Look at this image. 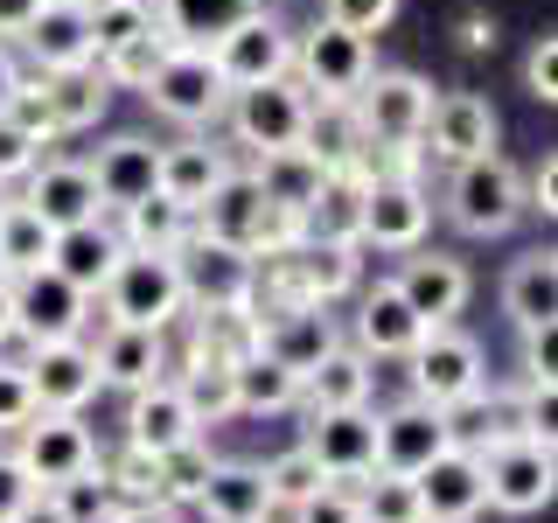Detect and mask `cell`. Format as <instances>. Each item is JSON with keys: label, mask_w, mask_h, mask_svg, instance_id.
<instances>
[{"label": "cell", "mask_w": 558, "mask_h": 523, "mask_svg": "<svg viewBox=\"0 0 558 523\" xmlns=\"http://www.w3.org/2000/svg\"><path fill=\"white\" fill-rule=\"evenodd\" d=\"M140 98H147L161 119H174V126H217L223 105H231V84L217 77L209 49L168 42V49H161V63H154V77L140 84Z\"/></svg>", "instance_id": "obj_4"}, {"label": "cell", "mask_w": 558, "mask_h": 523, "mask_svg": "<svg viewBox=\"0 0 558 523\" xmlns=\"http://www.w3.org/2000/svg\"><path fill=\"white\" fill-rule=\"evenodd\" d=\"M14 523H77V516H70V502L57 496V488H35L22 510H14Z\"/></svg>", "instance_id": "obj_54"}, {"label": "cell", "mask_w": 558, "mask_h": 523, "mask_svg": "<svg viewBox=\"0 0 558 523\" xmlns=\"http://www.w3.org/2000/svg\"><path fill=\"white\" fill-rule=\"evenodd\" d=\"M174 272H182L189 307H244L252 301V279H258V258L238 252V244H217V238L189 231L174 244Z\"/></svg>", "instance_id": "obj_11"}, {"label": "cell", "mask_w": 558, "mask_h": 523, "mask_svg": "<svg viewBox=\"0 0 558 523\" xmlns=\"http://www.w3.org/2000/svg\"><path fill=\"white\" fill-rule=\"evenodd\" d=\"M322 8H328V22H342L356 35H377V28H391L398 0H322Z\"/></svg>", "instance_id": "obj_49"}, {"label": "cell", "mask_w": 558, "mask_h": 523, "mask_svg": "<svg viewBox=\"0 0 558 523\" xmlns=\"http://www.w3.org/2000/svg\"><path fill=\"white\" fill-rule=\"evenodd\" d=\"M203 482H209V447H203V433L161 453V496H168V502H196Z\"/></svg>", "instance_id": "obj_44"}, {"label": "cell", "mask_w": 558, "mask_h": 523, "mask_svg": "<svg viewBox=\"0 0 558 523\" xmlns=\"http://www.w3.org/2000/svg\"><path fill=\"white\" fill-rule=\"evenodd\" d=\"M35 14H43V0H0V35H22Z\"/></svg>", "instance_id": "obj_56"}, {"label": "cell", "mask_w": 558, "mask_h": 523, "mask_svg": "<svg viewBox=\"0 0 558 523\" xmlns=\"http://www.w3.org/2000/svg\"><path fill=\"white\" fill-rule=\"evenodd\" d=\"M301 147H307L322 168H349V161L363 154L356 105H349V98H314V105H307V126H301Z\"/></svg>", "instance_id": "obj_37"}, {"label": "cell", "mask_w": 558, "mask_h": 523, "mask_svg": "<svg viewBox=\"0 0 558 523\" xmlns=\"http://www.w3.org/2000/svg\"><path fill=\"white\" fill-rule=\"evenodd\" d=\"M98 293H105V314H112V321H126V328H161V336L182 321V307H189L182 272H174L168 252H119Z\"/></svg>", "instance_id": "obj_2"}, {"label": "cell", "mask_w": 558, "mask_h": 523, "mask_svg": "<svg viewBox=\"0 0 558 523\" xmlns=\"http://www.w3.org/2000/svg\"><path fill=\"white\" fill-rule=\"evenodd\" d=\"M92 363H98V384H112V391H140V384H154V377L168 370V363H161V328H126V321H112V328L98 336Z\"/></svg>", "instance_id": "obj_27"}, {"label": "cell", "mask_w": 558, "mask_h": 523, "mask_svg": "<svg viewBox=\"0 0 558 523\" xmlns=\"http://www.w3.org/2000/svg\"><path fill=\"white\" fill-rule=\"evenodd\" d=\"M35 161H43V147H35V139H28L22 126H14L8 112H0V182H22V174H28Z\"/></svg>", "instance_id": "obj_50"}, {"label": "cell", "mask_w": 558, "mask_h": 523, "mask_svg": "<svg viewBox=\"0 0 558 523\" xmlns=\"http://www.w3.org/2000/svg\"><path fill=\"white\" fill-rule=\"evenodd\" d=\"M14 42H22L43 70H84V63H98V49H92V8H84V0H43V14H35Z\"/></svg>", "instance_id": "obj_22"}, {"label": "cell", "mask_w": 558, "mask_h": 523, "mask_svg": "<svg viewBox=\"0 0 558 523\" xmlns=\"http://www.w3.org/2000/svg\"><path fill=\"white\" fill-rule=\"evenodd\" d=\"M105 488H112L119 510H126V502H168V496H161V453L126 447L112 467H105Z\"/></svg>", "instance_id": "obj_41"}, {"label": "cell", "mask_w": 558, "mask_h": 523, "mask_svg": "<svg viewBox=\"0 0 558 523\" xmlns=\"http://www.w3.org/2000/svg\"><path fill=\"white\" fill-rule=\"evenodd\" d=\"M209 63H217V77L231 84V92H244V84H266V77H287V70H293V35L279 28L272 8H258V14H244L231 35H217V42H209Z\"/></svg>", "instance_id": "obj_12"}, {"label": "cell", "mask_w": 558, "mask_h": 523, "mask_svg": "<svg viewBox=\"0 0 558 523\" xmlns=\"http://www.w3.org/2000/svg\"><path fill=\"white\" fill-rule=\"evenodd\" d=\"M482 461V510H502V516H537L551 510L558 496V453L551 440H537V433H496V447H475Z\"/></svg>", "instance_id": "obj_1"}, {"label": "cell", "mask_w": 558, "mask_h": 523, "mask_svg": "<svg viewBox=\"0 0 558 523\" xmlns=\"http://www.w3.org/2000/svg\"><path fill=\"white\" fill-rule=\"evenodd\" d=\"M461 42H468V49H488V42H496V22H482V14H468V35H461Z\"/></svg>", "instance_id": "obj_57"}, {"label": "cell", "mask_w": 558, "mask_h": 523, "mask_svg": "<svg viewBox=\"0 0 558 523\" xmlns=\"http://www.w3.org/2000/svg\"><path fill=\"white\" fill-rule=\"evenodd\" d=\"M35 418V391H28V370L0 356V433H22Z\"/></svg>", "instance_id": "obj_47"}, {"label": "cell", "mask_w": 558, "mask_h": 523, "mask_svg": "<svg viewBox=\"0 0 558 523\" xmlns=\"http://www.w3.org/2000/svg\"><path fill=\"white\" fill-rule=\"evenodd\" d=\"M266 0H154V22H161L168 42H189V49H209L217 35H231L244 14H258Z\"/></svg>", "instance_id": "obj_31"}, {"label": "cell", "mask_w": 558, "mask_h": 523, "mask_svg": "<svg viewBox=\"0 0 558 523\" xmlns=\"http://www.w3.org/2000/svg\"><path fill=\"white\" fill-rule=\"evenodd\" d=\"M258 188H266L272 209H287V217H301V209L314 203V188L328 182V168L314 161L307 147H279V154H258Z\"/></svg>", "instance_id": "obj_35"}, {"label": "cell", "mask_w": 558, "mask_h": 523, "mask_svg": "<svg viewBox=\"0 0 558 523\" xmlns=\"http://www.w3.org/2000/svg\"><path fill=\"white\" fill-rule=\"evenodd\" d=\"M84 8H92V49L98 57L133 42V35H147V28H161L154 22V0H84Z\"/></svg>", "instance_id": "obj_40"}, {"label": "cell", "mask_w": 558, "mask_h": 523, "mask_svg": "<svg viewBox=\"0 0 558 523\" xmlns=\"http://www.w3.org/2000/svg\"><path fill=\"white\" fill-rule=\"evenodd\" d=\"M0 112H8L14 126H22V133L35 139V147H49V139H63V133H57V119H49V98H43V84H35V77H22V84H14Z\"/></svg>", "instance_id": "obj_45"}, {"label": "cell", "mask_w": 558, "mask_h": 523, "mask_svg": "<svg viewBox=\"0 0 558 523\" xmlns=\"http://www.w3.org/2000/svg\"><path fill=\"white\" fill-rule=\"evenodd\" d=\"M426 523H475V516H426Z\"/></svg>", "instance_id": "obj_60"}, {"label": "cell", "mask_w": 558, "mask_h": 523, "mask_svg": "<svg viewBox=\"0 0 558 523\" xmlns=\"http://www.w3.org/2000/svg\"><path fill=\"white\" fill-rule=\"evenodd\" d=\"M307 84L293 77H266V84H244V92H231V105H223V119H231L238 147L252 154H279V147H301V126H307Z\"/></svg>", "instance_id": "obj_6"}, {"label": "cell", "mask_w": 558, "mask_h": 523, "mask_svg": "<svg viewBox=\"0 0 558 523\" xmlns=\"http://www.w3.org/2000/svg\"><path fill=\"white\" fill-rule=\"evenodd\" d=\"M28 496H35V482L22 475V461H14V453H0V523H14V510H22Z\"/></svg>", "instance_id": "obj_52"}, {"label": "cell", "mask_w": 558, "mask_h": 523, "mask_svg": "<svg viewBox=\"0 0 558 523\" xmlns=\"http://www.w3.org/2000/svg\"><path fill=\"white\" fill-rule=\"evenodd\" d=\"M49 244H57V231H49L35 209L14 196V203H0V266L14 272H35V266H49Z\"/></svg>", "instance_id": "obj_38"}, {"label": "cell", "mask_w": 558, "mask_h": 523, "mask_svg": "<svg viewBox=\"0 0 558 523\" xmlns=\"http://www.w3.org/2000/svg\"><path fill=\"white\" fill-rule=\"evenodd\" d=\"M377 70L371 57V35L342 28V22H314L301 42H293V77L307 84V98H356V84Z\"/></svg>", "instance_id": "obj_8"}, {"label": "cell", "mask_w": 558, "mask_h": 523, "mask_svg": "<svg viewBox=\"0 0 558 523\" xmlns=\"http://www.w3.org/2000/svg\"><path fill=\"white\" fill-rule=\"evenodd\" d=\"M189 231H196V223H189V209L168 203L161 188L119 209V244H126V252H168L174 258V244H182Z\"/></svg>", "instance_id": "obj_36"}, {"label": "cell", "mask_w": 558, "mask_h": 523, "mask_svg": "<svg viewBox=\"0 0 558 523\" xmlns=\"http://www.w3.org/2000/svg\"><path fill=\"white\" fill-rule=\"evenodd\" d=\"M84 168H92L98 209H126V203H140V196H154V168H161V147H154L147 133H112Z\"/></svg>", "instance_id": "obj_21"}, {"label": "cell", "mask_w": 558, "mask_h": 523, "mask_svg": "<svg viewBox=\"0 0 558 523\" xmlns=\"http://www.w3.org/2000/svg\"><path fill=\"white\" fill-rule=\"evenodd\" d=\"M523 209H537V217H551V209H558V161H551V154L531 168V182H523Z\"/></svg>", "instance_id": "obj_53"}, {"label": "cell", "mask_w": 558, "mask_h": 523, "mask_svg": "<svg viewBox=\"0 0 558 523\" xmlns=\"http://www.w3.org/2000/svg\"><path fill=\"white\" fill-rule=\"evenodd\" d=\"M328 475L322 467H314V453L307 447H287L279 453V461H266V488H272V510H293V502L301 496H314V488H322Z\"/></svg>", "instance_id": "obj_43"}, {"label": "cell", "mask_w": 558, "mask_h": 523, "mask_svg": "<svg viewBox=\"0 0 558 523\" xmlns=\"http://www.w3.org/2000/svg\"><path fill=\"white\" fill-rule=\"evenodd\" d=\"M22 370H28V391H35V412H84L105 391L92 349H84L77 336L70 342H28Z\"/></svg>", "instance_id": "obj_15"}, {"label": "cell", "mask_w": 558, "mask_h": 523, "mask_svg": "<svg viewBox=\"0 0 558 523\" xmlns=\"http://www.w3.org/2000/svg\"><path fill=\"white\" fill-rule=\"evenodd\" d=\"M502 314L517 321V336H537V328L558 321V266L551 252H523L510 272H502Z\"/></svg>", "instance_id": "obj_28"}, {"label": "cell", "mask_w": 558, "mask_h": 523, "mask_svg": "<svg viewBox=\"0 0 558 523\" xmlns=\"http://www.w3.org/2000/svg\"><path fill=\"white\" fill-rule=\"evenodd\" d=\"M14 336V307H8V287H0V342Z\"/></svg>", "instance_id": "obj_59"}, {"label": "cell", "mask_w": 558, "mask_h": 523, "mask_svg": "<svg viewBox=\"0 0 558 523\" xmlns=\"http://www.w3.org/2000/svg\"><path fill=\"white\" fill-rule=\"evenodd\" d=\"M126 398H133V405H126V447L168 453V447H182V440H196V433H203L174 377H154V384H140V391H126Z\"/></svg>", "instance_id": "obj_23"}, {"label": "cell", "mask_w": 558, "mask_h": 523, "mask_svg": "<svg viewBox=\"0 0 558 523\" xmlns=\"http://www.w3.org/2000/svg\"><path fill=\"white\" fill-rule=\"evenodd\" d=\"M356 126L363 139H384V147H418V126H426V105H433V84L418 70H371L356 84Z\"/></svg>", "instance_id": "obj_10"}, {"label": "cell", "mask_w": 558, "mask_h": 523, "mask_svg": "<svg viewBox=\"0 0 558 523\" xmlns=\"http://www.w3.org/2000/svg\"><path fill=\"white\" fill-rule=\"evenodd\" d=\"M112 523H189V516H182V502H126Z\"/></svg>", "instance_id": "obj_55"}, {"label": "cell", "mask_w": 558, "mask_h": 523, "mask_svg": "<svg viewBox=\"0 0 558 523\" xmlns=\"http://www.w3.org/2000/svg\"><path fill=\"white\" fill-rule=\"evenodd\" d=\"M412 482H418L426 516H482V461H475V447H440Z\"/></svg>", "instance_id": "obj_26"}, {"label": "cell", "mask_w": 558, "mask_h": 523, "mask_svg": "<svg viewBox=\"0 0 558 523\" xmlns=\"http://www.w3.org/2000/svg\"><path fill=\"white\" fill-rule=\"evenodd\" d=\"M14 440H22L14 461H22V475L35 488H70L77 475L98 467V440H92V426H84V412H35Z\"/></svg>", "instance_id": "obj_7"}, {"label": "cell", "mask_w": 558, "mask_h": 523, "mask_svg": "<svg viewBox=\"0 0 558 523\" xmlns=\"http://www.w3.org/2000/svg\"><path fill=\"white\" fill-rule=\"evenodd\" d=\"M231 405L252 412V418L287 412V405H301V377H293L287 363H272L266 349H252V356L231 363Z\"/></svg>", "instance_id": "obj_34"}, {"label": "cell", "mask_w": 558, "mask_h": 523, "mask_svg": "<svg viewBox=\"0 0 558 523\" xmlns=\"http://www.w3.org/2000/svg\"><path fill=\"white\" fill-rule=\"evenodd\" d=\"M418 154L433 161H475V154H496V112L475 92H440L426 105V126H418Z\"/></svg>", "instance_id": "obj_16"}, {"label": "cell", "mask_w": 558, "mask_h": 523, "mask_svg": "<svg viewBox=\"0 0 558 523\" xmlns=\"http://www.w3.org/2000/svg\"><path fill=\"white\" fill-rule=\"evenodd\" d=\"M391 287L405 293V307H412L426 328H440V321H453V314L468 307L475 279H468L461 258H440V252H405V266H398Z\"/></svg>", "instance_id": "obj_19"}, {"label": "cell", "mask_w": 558, "mask_h": 523, "mask_svg": "<svg viewBox=\"0 0 558 523\" xmlns=\"http://www.w3.org/2000/svg\"><path fill=\"white\" fill-rule=\"evenodd\" d=\"M0 287H8V266H0Z\"/></svg>", "instance_id": "obj_61"}, {"label": "cell", "mask_w": 558, "mask_h": 523, "mask_svg": "<svg viewBox=\"0 0 558 523\" xmlns=\"http://www.w3.org/2000/svg\"><path fill=\"white\" fill-rule=\"evenodd\" d=\"M523 92H531L537 105L558 98V35H537L531 57H523Z\"/></svg>", "instance_id": "obj_48"}, {"label": "cell", "mask_w": 558, "mask_h": 523, "mask_svg": "<svg viewBox=\"0 0 558 523\" xmlns=\"http://www.w3.org/2000/svg\"><path fill=\"white\" fill-rule=\"evenodd\" d=\"M8 307H14V336H28V342H70V336H84V321H92V293L70 287V279L49 272V266L14 272L8 279Z\"/></svg>", "instance_id": "obj_9"}, {"label": "cell", "mask_w": 558, "mask_h": 523, "mask_svg": "<svg viewBox=\"0 0 558 523\" xmlns=\"http://www.w3.org/2000/svg\"><path fill=\"white\" fill-rule=\"evenodd\" d=\"M196 510L209 523H272V488L258 461H209V482L196 488Z\"/></svg>", "instance_id": "obj_24"}, {"label": "cell", "mask_w": 558, "mask_h": 523, "mask_svg": "<svg viewBox=\"0 0 558 523\" xmlns=\"http://www.w3.org/2000/svg\"><path fill=\"white\" fill-rule=\"evenodd\" d=\"M440 447H453V412L426 405V398H405V405L377 412V461L384 475H418Z\"/></svg>", "instance_id": "obj_13"}, {"label": "cell", "mask_w": 558, "mask_h": 523, "mask_svg": "<svg viewBox=\"0 0 558 523\" xmlns=\"http://www.w3.org/2000/svg\"><path fill=\"white\" fill-rule=\"evenodd\" d=\"M43 98H49V119H57V133H84L105 119V105H112V84L98 77V63L84 70H43Z\"/></svg>", "instance_id": "obj_32"}, {"label": "cell", "mask_w": 558, "mask_h": 523, "mask_svg": "<svg viewBox=\"0 0 558 523\" xmlns=\"http://www.w3.org/2000/svg\"><path fill=\"white\" fill-rule=\"evenodd\" d=\"M231 168L223 161V147H209V139H182V147H161V168H154V188H161L168 203H182L189 217H196V203L217 188V174Z\"/></svg>", "instance_id": "obj_33"}, {"label": "cell", "mask_w": 558, "mask_h": 523, "mask_svg": "<svg viewBox=\"0 0 558 523\" xmlns=\"http://www.w3.org/2000/svg\"><path fill=\"white\" fill-rule=\"evenodd\" d=\"M287 523H363V516H356V488L322 482L314 496H301V502L287 510Z\"/></svg>", "instance_id": "obj_46"}, {"label": "cell", "mask_w": 558, "mask_h": 523, "mask_svg": "<svg viewBox=\"0 0 558 523\" xmlns=\"http://www.w3.org/2000/svg\"><path fill=\"white\" fill-rule=\"evenodd\" d=\"M433 223V203L418 182H371L363 188V223L356 244H377V252H418Z\"/></svg>", "instance_id": "obj_18"}, {"label": "cell", "mask_w": 558, "mask_h": 523, "mask_svg": "<svg viewBox=\"0 0 558 523\" xmlns=\"http://www.w3.org/2000/svg\"><path fill=\"white\" fill-rule=\"evenodd\" d=\"M558 377V342L551 328H537V336H523V384H551Z\"/></svg>", "instance_id": "obj_51"}, {"label": "cell", "mask_w": 558, "mask_h": 523, "mask_svg": "<svg viewBox=\"0 0 558 523\" xmlns=\"http://www.w3.org/2000/svg\"><path fill=\"white\" fill-rule=\"evenodd\" d=\"M161 49H168V35H161V28H147V35H133V42L105 49V57H98V77H105V84H119V92H140V84L154 77V63H161Z\"/></svg>", "instance_id": "obj_42"}, {"label": "cell", "mask_w": 558, "mask_h": 523, "mask_svg": "<svg viewBox=\"0 0 558 523\" xmlns=\"http://www.w3.org/2000/svg\"><path fill=\"white\" fill-rule=\"evenodd\" d=\"M523 217V174L502 154H475V161H453L447 182V223L461 238H502Z\"/></svg>", "instance_id": "obj_3"}, {"label": "cell", "mask_w": 558, "mask_h": 523, "mask_svg": "<svg viewBox=\"0 0 558 523\" xmlns=\"http://www.w3.org/2000/svg\"><path fill=\"white\" fill-rule=\"evenodd\" d=\"M356 516L363 523H426V502H418V482L412 475H384V467H371V475H356Z\"/></svg>", "instance_id": "obj_39"}, {"label": "cell", "mask_w": 558, "mask_h": 523, "mask_svg": "<svg viewBox=\"0 0 558 523\" xmlns=\"http://www.w3.org/2000/svg\"><path fill=\"white\" fill-rule=\"evenodd\" d=\"M371 356L356 342H336L322 363L301 377V405L307 412H336V405H371Z\"/></svg>", "instance_id": "obj_29"}, {"label": "cell", "mask_w": 558, "mask_h": 523, "mask_svg": "<svg viewBox=\"0 0 558 523\" xmlns=\"http://www.w3.org/2000/svg\"><path fill=\"white\" fill-rule=\"evenodd\" d=\"M336 342H342L336 314H328L322 301H293V307H266V314H258V349H266L272 363H287L293 377H307Z\"/></svg>", "instance_id": "obj_17"}, {"label": "cell", "mask_w": 558, "mask_h": 523, "mask_svg": "<svg viewBox=\"0 0 558 523\" xmlns=\"http://www.w3.org/2000/svg\"><path fill=\"white\" fill-rule=\"evenodd\" d=\"M405 363H412V398H426V405H440V412H453V405H475L482 398V342L475 336H461L453 321H440V328H426L412 349H405Z\"/></svg>", "instance_id": "obj_5"}, {"label": "cell", "mask_w": 558, "mask_h": 523, "mask_svg": "<svg viewBox=\"0 0 558 523\" xmlns=\"http://www.w3.org/2000/svg\"><path fill=\"white\" fill-rule=\"evenodd\" d=\"M22 182H28L22 203L49 223V231H70V223L105 217V209H98V188H92V168H84V161H35Z\"/></svg>", "instance_id": "obj_20"}, {"label": "cell", "mask_w": 558, "mask_h": 523, "mask_svg": "<svg viewBox=\"0 0 558 523\" xmlns=\"http://www.w3.org/2000/svg\"><path fill=\"white\" fill-rule=\"evenodd\" d=\"M126 252L119 244V231H105V223H70V231H57V244H49V272H63L70 287H84L98 301V287H105V272H112V258Z\"/></svg>", "instance_id": "obj_30"}, {"label": "cell", "mask_w": 558, "mask_h": 523, "mask_svg": "<svg viewBox=\"0 0 558 523\" xmlns=\"http://www.w3.org/2000/svg\"><path fill=\"white\" fill-rule=\"evenodd\" d=\"M426 336V321L405 307V293L391 287V279H377V287H363L356 293V349L363 356H405V349Z\"/></svg>", "instance_id": "obj_25"}, {"label": "cell", "mask_w": 558, "mask_h": 523, "mask_svg": "<svg viewBox=\"0 0 558 523\" xmlns=\"http://www.w3.org/2000/svg\"><path fill=\"white\" fill-rule=\"evenodd\" d=\"M314 467H322L328 482H356L371 475L377 461V412L371 405H336V412H307V440Z\"/></svg>", "instance_id": "obj_14"}, {"label": "cell", "mask_w": 558, "mask_h": 523, "mask_svg": "<svg viewBox=\"0 0 558 523\" xmlns=\"http://www.w3.org/2000/svg\"><path fill=\"white\" fill-rule=\"evenodd\" d=\"M14 84H22V70H14V49L0 42V105H8V92H14Z\"/></svg>", "instance_id": "obj_58"}]
</instances>
